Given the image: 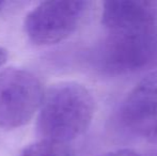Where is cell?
Wrapping results in <instances>:
<instances>
[{"label":"cell","instance_id":"obj_8","mask_svg":"<svg viewBox=\"0 0 157 156\" xmlns=\"http://www.w3.org/2000/svg\"><path fill=\"white\" fill-rule=\"evenodd\" d=\"M101 156H141L137 151L132 149H117V150L109 151L107 153H104Z\"/></svg>","mask_w":157,"mask_h":156},{"label":"cell","instance_id":"obj_11","mask_svg":"<svg viewBox=\"0 0 157 156\" xmlns=\"http://www.w3.org/2000/svg\"><path fill=\"white\" fill-rule=\"evenodd\" d=\"M156 156H157V155H156Z\"/></svg>","mask_w":157,"mask_h":156},{"label":"cell","instance_id":"obj_6","mask_svg":"<svg viewBox=\"0 0 157 156\" xmlns=\"http://www.w3.org/2000/svg\"><path fill=\"white\" fill-rule=\"evenodd\" d=\"M101 24L107 32L157 28V2L142 0L105 1Z\"/></svg>","mask_w":157,"mask_h":156},{"label":"cell","instance_id":"obj_9","mask_svg":"<svg viewBox=\"0 0 157 156\" xmlns=\"http://www.w3.org/2000/svg\"><path fill=\"white\" fill-rule=\"evenodd\" d=\"M8 60V50L0 46V69L6 64Z\"/></svg>","mask_w":157,"mask_h":156},{"label":"cell","instance_id":"obj_1","mask_svg":"<svg viewBox=\"0 0 157 156\" xmlns=\"http://www.w3.org/2000/svg\"><path fill=\"white\" fill-rule=\"evenodd\" d=\"M95 100L88 88L75 81L52 85L44 92L36 121L41 139L71 143L89 129Z\"/></svg>","mask_w":157,"mask_h":156},{"label":"cell","instance_id":"obj_3","mask_svg":"<svg viewBox=\"0 0 157 156\" xmlns=\"http://www.w3.org/2000/svg\"><path fill=\"white\" fill-rule=\"evenodd\" d=\"M44 92L41 80L27 70L0 71V127L15 129L27 124L39 111Z\"/></svg>","mask_w":157,"mask_h":156},{"label":"cell","instance_id":"obj_5","mask_svg":"<svg viewBox=\"0 0 157 156\" xmlns=\"http://www.w3.org/2000/svg\"><path fill=\"white\" fill-rule=\"evenodd\" d=\"M120 117L134 135L157 144V70L143 77L127 94Z\"/></svg>","mask_w":157,"mask_h":156},{"label":"cell","instance_id":"obj_10","mask_svg":"<svg viewBox=\"0 0 157 156\" xmlns=\"http://www.w3.org/2000/svg\"><path fill=\"white\" fill-rule=\"evenodd\" d=\"M2 6H3V3H2V2L0 1V11H1V9H2Z\"/></svg>","mask_w":157,"mask_h":156},{"label":"cell","instance_id":"obj_7","mask_svg":"<svg viewBox=\"0 0 157 156\" xmlns=\"http://www.w3.org/2000/svg\"><path fill=\"white\" fill-rule=\"evenodd\" d=\"M21 156H74V151L70 143L40 139L28 144Z\"/></svg>","mask_w":157,"mask_h":156},{"label":"cell","instance_id":"obj_2","mask_svg":"<svg viewBox=\"0 0 157 156\" xmlns=\"http://www.w3.org/2000/svg\"><path fill=\"white\" fill-rule=\"evenodd\" d=\"M95 62L107 75L141 71L157 62V28L107 32L96 51Z\"/></svg>","mask_w":157,"mask_h":156},{"label":"cell","instance_id":"obj_4","mask_svg":"<svg viewBox=\"0 0 157 156\" xmlns=\"http://www.w3.org/2000/svg\"><path fill=\"white\" fill-rule=\"evenodd\" d=\"M88 1H43L28 13L24 28L28 39L39 46L55 45L70 38L89 11Z\"/></svg>","mask_w":157,"mask_h":156}]
</instances>
